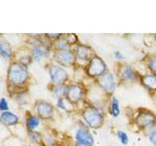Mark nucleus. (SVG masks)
Instances as JSON below:
<instances>
[{"label":"nucleus","instance_id":"nucleus-7","mask_svg":"<svg viewBox=\"0 0 156 146\" xmlns=\"http://www.w3.org/2000/svg\"><path fill=\"white\" fill-rule=\"evenodd\" d=\"M8 81L14 86H21L27 82L28 78V71L26 65L21 62H13L8 69Z\"/></svg>","mask_w":156,"mask_h":146},{"label":"nucleus","instance_id":"nucleus-29","mask_svg":"<svg viewBox=\"0 0 156 146\" xmlns=\"http://www.w3.org/2000/svg\"><path fill=\"white\" fill-rule=\"evenodd\" d=\"M73 146H88V145H84V144H80V143H76V142H74Z\"/></svg>","mask_w":156,"mask_h":146},{"label":"nucleus","instance_id":"nucleus-11","mask_svg":"<svg viewBox=\"0 0 156 146\" xmlns=\"http://www.w3.org/2000/svg\"><path fill=\"white\" fill-rule=\"evenodd\" d=\"M74 142L84 144L88 146H94L95 138L93 136L90 129L81 121L78 128L75 130L74 134Z\"/></svg>","mask_w":156,"mask_h":146},{"label":"nucleus","instance_id":"nucleus-9","mask_svg":"<svg viewBox=\"0 0 156 146\" xmlns=\"http://www.w3.org/2000/svg\"><path fill=\"white\" fill-rule=\"evenodd\" d=\"M48 73L53 85L66 84V82L69 79V75L66 68L57 64V63H52L49 65Z\"/></svg>","mask_w":156,"mask_h":146},{"label":"nucleus","instance_id":"nucleus-17","mask_svg":"<svg viewBox=\"0 0 156 146\" xmlns=\"http://www.w3.org/2000/svg\"><path fill=\"white\" fill-rule=\"evenodd\" d=\"M26 126L29 131H34L40 126V119L35 115H29L26 120Z\"/></svg>","mask_w":156,"mask_h":146},{"label":"nucleus","instance_id":"nucleus-31","mask_svg":"<svg viewBox=\"0 0 156 146\" xmlns=\"http://www.w3.org/2000/svg\"><path fill=\"white\" fill-rule=\"evenodd\" d=\"M53 146H60V145H58V144H54Z\"/></svg>","mask_w":156,"mask_h":146},{"label":"nucleus","instance_id":"nucleus-26","mask_svg":"<svg viewBox=\"0 0 156 146\" xmlns=\"http://www.w3.org/2000/svg\"><path fill=\"white\" fill-rule=\"evenodd\" d=\"M113 57L118 62H123V61L125 60V56L123 55V53H122L121 51H118V50L113 52Z\"/></svg>","mask_w":156,"mask_h":146},{"label":"nucleus","instance_id":"nucleus-21","mask_svg":"<svg viewBox=\"0 0 156 146\" xmlns=\"http://www.w3.org/2000/svg\"><path fill=\"white\" fill-rule=\"evenodd\" d=\"M66 87H67V84L53 85L51 91H52L53 94L58 97V99H61V97H66Z\"/></svg>","mask_w":156,"mask_h":146},{"label":"nucleus","instance_id":"nucleus-16","mask_svg":"<svg viewBox=\"0 0 156 146\" xmlns=\"http://www.w3.org/2000/svg\"><path fill=\"white\" fill-rule=\"evenodd\" d=\"M1 121L6 126H13L19 122V117L10 111H5L1 114Z\"/></svg>","mask_w":156,"mask_h":146},{"label":"nucleus","instance_id":"nucleus-6","mask_svg":"<svg viewBox=\"0 0 156 146\" xmlns=\"http://www.w3.org/2000/svg\"><path fill=\"white\" fill-rule=\"evenodd\" d=\"M83 70H84V74L88 79L94 81L109 69L107 67L106 62L99 55H96L83 67Z\"/></svg>","mask_w":156,"mask_h":146},{"label":"nucleus","instance_id":"nucleus-28","mask_svg":"<svg viewBox=\"0 0 156 146\" xmlns=\"http://www.w3.org/2000/svg\"><path fill=\"white\" fill-rule=\"evenodd\" d=\"M9 109V106H8V101L6 100V99H0V110L5 112Z\"/></svg>","mask_w":156,"mask_h":146},{"label":"nucleus","instance_id":"nucleus-5","mask_svg":"<svg viewBox=\"0 0 156 146\" xmlns=\"http://www.w3.org/2000/svg\"><path fill=\"white\" fill-rule=\"evenodd\" d=\"M94 85L104 94L107 99L114 96V92L118 87V81L116 79L115 73L110 70L106 71L99 78L94 80Z\"/></svg>","mask_w":156,"mask_h":146},{"label":"nucleus","instance_id":"nucleus-19","mask_svg":"<svg viewBox=\"0 0 156 146\" xmlns=\"http://www.w3.org/2000/svg\"><path fill=\"white\" fill-rule=\"evenodd\" d=\"M53 47L55 48V50H67V49H73L72 46L66 40L65 34H62V36L60 39H58L57 41L53 43Z\"/></svg>","mask_w":156,"mask_h":146},{"label":"nucleus","instance_id":"nucleus-23","mask_svg":"<svg viewBox=\"0 0 156 146\" xmlns=\"http://www.w3.org/2000/svg\"><path fill=\"white\" fill-rule=\"evenodd\" d=\"M56 105H57V107H58V109L63 110V111H67L68 107H69V105H71V104L66 99V97H61V99H57Z\"/></svg>","mask_w":156,"mask_h":146},{"label":"nucleus","instance_id":"nucleus-15","mask_svg":"<svg viewBox=\"0 0 156 146\" xmlns=\"http://www.w3.org/2000/svg\"><path fill=\"white\" fill-rule=\"evenodd\" d=\"M107 111H108V114L113 117V118H118L121 113V109H120V101L117 99L115 96H112L109 97V99L107 100Z\"/></svg>","mask_w":156,"mask_h":146},{"label":"nucleus","instance_id":"nucleus-2","mask_svg":"<svg viewBox=\"0 0 156 146\" xmlns=\"http://www.w3.org/2000/svg\"><path fill=\"white\" fill-rule=\"evenodd\" d=\"M132 122L140 131L147 134L156 127V114L146 108H139L132 116Z\"/></svg>","mask_w":156,"mask_h":146},{"label":"nucleus","instance_id":"nucleus-32","mask_svg":"<svg viewBox=\"0 0 156 146\" xmlns=\"http://www.w3.org/2000/svg\"><path fill=\"white\" fill-rule=\"evenodd\" d=\"M0 123H1V118H0Z\"/></svg>","mask_w":156,"mask_h":146},{"label":"nucleus","instance_id":"nucleus-4","mask_svg":"<svg viewBox=\"0 0 156 146\" xmlns=\"http://www.w3.org/2000/svg\"><path fill=\"white\" fill-rule=\"evenodd\" d=\"M88 92L89 89L81 82L68 83L66 87V99L71 105L84 104L88 100Z\"/></svg>","mask_w":156,"mask_h":146},{"label":"nucleus","instance_id":"nucleus-13","mask_svg":"<svg viewBox=\"0 0 156 146\" xmlns=\"http://www.w3.org/2000/svg\"><path fill=\"white\" fill-rule=\"evenodd\" d=\"M51 47L52 46L50 44H47L42 41L34 43L30 51V56L32 57V60L40 61L43 58L48 57L51 53Z\"/></svg>","mask_w":156,"mask_h":146},{"label":"nucleus","instance_id":"nucleus-20","mask_svg":"<svg viewBox=\"0 0 156 146\" xmlns=\"http://www.w3.org/2000/svg\"><path fill=\"white\" fill-rule=\"evenodd\" d=\"M145 66L148 72L156 75V54H151L145 58Z\"/></svg>","mask_w":156,"mask_h":146},{"label":"nucleus","instance_id":"nucleus-30","mask_svg":"<svg viewBox=\"0 0 156 146\" xmlns=\"http://www.w3.org/2000/svg\"><path fill=\"white\" fill-rule=\"evenodd\" d=\"M152 37H153V40H154V41H155V43H156V33L152 34Z\"/></svg>","mask_w":156,"mask_h":146},{"label":"nucleus","instance_id":"nucleus-10","mask_svg":"<svg viewBox=\"0 0 156 146\" xmlns=\"http://www.w3.org/2000/svg\"><path fill=\"white\" fill-rule=\"evenodd\" d=\"M73 51H74V54H75L77 63L82 62L83 67L92 60L93 57H95L97 55L94 49L90 45L84 44V43H78L77 45L73 48Z\"/></svg>","mask_w":156,"mask_h":146},{"label":"nucleus","instance_id":"nucleus-14","mask_svg":"<svg viewBox=\"0 0 156 146\" xmlns=\"http://www.w3.org/2000/svg\"><path fill=\"white\" fill-rule=\"evenodd\" d=\"M140 84L150 94H156V75L150 72L140 74Z\"/></svg>","mask_w":156,"mask_h":146},{"label":"nucleus","instance_id":"nucleus-25","mask_svg":"<svg viewBox=\"0 0 156 146\" xmlns=\"http://www.w3.org/2000/svg\"><path fill=\"white\" fill-rule=\"evenodd\" d=\"M146 135H147V138L149 140V142L153 146H156V127L151 131H149Z\"/></svg>","mask_w":156,"mask_h":146},{"label":"nucleus","instance_id":"nucleus-22","mask_svg":"<svg viewBox=\"0 0 156 146\" xmlns=\"http://www.w3.org/2000/svg\"><path fill=\"white\" fill-rule=\"evenodd\" d=\"M116 136H117V138H118L119 142H120L122 145L127 146V145L129 144V142H130V138H129L128 134H127L126 131L121 130H117V131H116Z\"/></svg>","mask_w":156,"mask_h":146},{"label":"nucleus","instance_id":"nucleus-24","mask_svg":"<svg viewBox=\"0 0 156 146\" xmlns=\"http://www.w3.org/2000/svg\"><path fill=\"white\" fill-rule=\"evenodd\" d=\"M29 138H30L31 141H33V142L40 143V141L42 139V136L39 133L34 130V131H29Z\"/></svg>","mask_w":156,"mask_h":146},{"label":"nucleus","instance_id":"nucleus-3","mask_svg":"<svg viewBox=\"0 0 156 146\" xmlns=\"http://www.w3.org/2000/svg\"><path fill=\"white\" fill-rule=\"evenodd\" d=\"M140 74L130 63L118 62L115 67V76L118 84L122 86H129L140 82Z\"/></svg>","mask_w":156,"mask_h":146},{"label":"nucleus","instance_id":"nucleus-12","mask_svg":"<svg viewBox=\"0 0 156 146\" xmlns=\"http://www.w3.org/2000/svg\"><path fill=\"white\" fill-rule=\"evenodd\" d=\"M35 111L40 120H51L55 116V107L47 100H37L35 103Z\"/></svg>","mask_w":156,"mask_h":146},{"label":"nucleus","instance_id":"nucleus-18","mask_svg":"<svg viewBox=\"0 0 156 146\" xmlns=\"http://www.w3.org/2000/svg\"><path fill=\"white\" fill-rule=\"evenodd\" d=\"M0 54L4 57H10L12 56V49L10 44L5 38L0 36Z\"/></svg>","mask_w":156,"mask_h":146},{"label":"nucleus","instance_id":"nucleus-27","mask_svg":"<svg viewBox=\"0 0 156 146\" xmlns=\"http://www.w3.org/2000/svg\"><path fill=\"white\" fill-rule=\"evenodd\" d=\"M62 36V34L61 33H49V34H46V37L49 39V40H52V41H57L58 39H60L61 37Z\"/></svg>","mask_w":156,"mask_h":146},{"label":"nucleus","instance_id":"nucleus-1","mask_svg":"<svg viewBox=\"0 0 156 146\" xmlns=\"http://www.w3.org/2000/svg\"><path fill=\"white\" fill-rule=\"evenodd\" d=\"M81 121L90 130H100L105 123V115L102 109L86 101L80 110Z\"/></svg>","mask_w":156,"mask_h":146},{"label":"nucleus","instance_id":"nucleus-8","mask_svg":"<svg viewBox=\"0 0 156 146\" xmlns=\"http://www.w3.org/2000/svg\"><path fill=\"white\" fill-rule=\"evenodd\" d=\"M54 60L56 63L65 68L73 67L77 64L76 57L73 49L67 50H55L54 51Z\"/></svg>","mask_w":156,"mask_h":146}]
</instances>
